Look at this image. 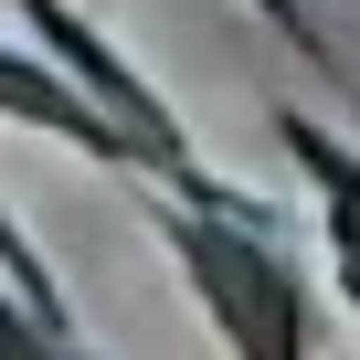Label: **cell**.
I'll return each mask as SVG.
<instances>
[{"label": "cell", "mask_w": 360, "mask_h": 360, "mask_svg": "<svg viewBox=\"0 0 360 360\" xmlns=\"http://www.w3.org/2000/svg\"><path fill=\"white\" fill-rule=\"evenodd\" d=\"M286 138H297V159L318 169V191H328V244H339V286H349V307H360V159H349V148H339L328 127H307V117H297Z\"/></svg>", "instance_id": "277c9868"}, {"label": "cell", "mask_w": 360, "mask_h": 360, "mask_svg": "<svg viewBox=\"0 0 360 360\" xmlns=\"http://www.w3.org/2000/svg\"><path fill=\"white\" fill-rule=\"evenodd\" d=\"M265 11H276V22H297V11H286V0H265Z\"/></svg>", "instance_id": "8992f818"}, {"label": "cell", "mask_w": 360, "mask_h": 360, "mask_svg": "<svg viewBox=\"0 0 360 360\" xmlns=\"http://www.w3.org/2000/svg\"><path fill=\"white\" fill-rule=\"evenodd\" d=\"M0 106L11 117H32V127H64V138H85V159H127V138L75 96V85H53L43 64H22V53H0Z\"/></svg>", "instance_id": "3957f363"}, {"label": "cell", "mask_w": 360, "mask_h": 360, "mask_svg": "<svg viewBox=\"0 0 360 360\" xmlns=\"http://www.w3.org/2000/svg\"><path fill=\"white\" fill-rule=\"evenodd\" d=\"M22 11H32V22L53 32V53H64V64H75V75H85L96 96H106V106H117V138H127L138 159H159L169 180H191V148H180V127H169V117L148 106V85H138V75H127V64H117L106 43H85V22H64L53 0H22ZM191 191H202V180H191Z\"/></svg>", "instance_id": "7a4b0ae2"}, {"label": "cell", "mask_w": 360, "mask_h": 360, "mask_svg": "<svg viewBox=\"0 0 360 360\" xmlns=\"http://www.w3.org/2000/svg\"><path fill=\"white\" fill-rule=\"evenodd\" d=\"M169 244H180L191 286L212 297V318L233 328L244 360H307V297H297L276 244H255L233 223H169Z\"/></svg>", "instance_id": "6da1fadb"}, {"label": "cell", "mask_w": 360, "mask_h": 360, "mask_svg": "<svg viewBox=\"0 0 360 360\" xmlns=\"http://www.w3.org/2000/svg\"><path fill=\"white\" fill-rule=\"evenodd\" d=\"M0 360H75L53 318H22V307H0Z\"/></svg>", "instance_id": "5b68a950"}]
</instances>
